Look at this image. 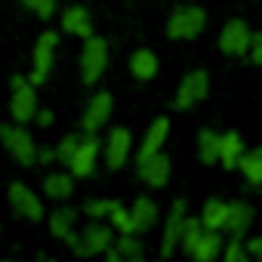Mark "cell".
I'll list each match as a JSON object with an SVG mask.
<instances>
[{"mask_svg": "<svg viewBox=\"0 0 262 262\" xmlns=\"http://www.w3.org/2000/svg\"><path fill=\"white\" fill-rule=\"evenodd\" d=\"M56 50H59V34L56 31H43L34 43V53H31V74L28 80L34 86L47 83L50 71H53V62H56Z\"/></svg>", "mask_w": 262, "mask_h": 262, "instance_id": "7", "label": "cell"}, {"mask_svg": "<svg viewBox=\"0 0 262 262\" xmlns=\"http://www.w3.org/2000/svg\"><path fill=\"white\" fill-rule=\"evenodd\" d=\"M250 40H253V28H250L244 19H228V22L222 25V31H219V50H222L225 56H234V59L247 56Z\"/></svg>", "mask_w": 262, "mask_h": 262, "instance_id": "9", "label": "cell"}, {"mask_svg": "<svg viewBox=\"0 0 262 262\" xmlns=\"http://www.w3.org/2000/svg\"><path fill=\"white\" fill-rule=\"evenodd\" d=\"M247 253H250L253 259H259V262H262V234H256V237H250V241H247Z\"/></svg>", "mask_w": 262, "mask_h": 262, "instance_id": "35", "label": "cell"}, {"mask_svg": "<svg viewBox=\"0 0 262 262\" xmlns=\"http://www.w3.org/2000/svg\"><path fill=\"white\" fill-rule=\"evenodd\" d=\"M225 262H247L250 253H247V241L244 237H228V244H222V253H219Z\"/></svg>", "mask_w": 262, "mask_h": 262, "instance_id": "30", "label": "cell"}, {"mask_svg": "<svg viewBox=\"0 0 262 262\" xmlns=\"http://www.w3.org/2000/svg\"><path fill=\"white\" fill-rule=\"evenodd\" d=\"M207 28V10L198 4H182L167 19V37L170 40H194Z\"/></svg>", "mask_w": 262, "mask_h": 262, "instance_id": "3", "label": "cell"}, {"mask_svg": "<svg viewBox=\"0 0 262 262\" xmlns=\"http://www.w3.org/2000/svg\"><path fill=\"white\" fill-rule=\"evenodd\" d=\"M136 167H139V179L151 188H164L173 176V161H170V155H164V148L148 155L145 161H136Z\"/></svg>", "mask_w": 262, "mask_h": 262, "instance_id": "13", "label": "cell"}, {"mask_svg": "<svg viewBox=\"0 0 262 262\" xmlns=\"http://www.w3.org/2000/svg\"><path fill=\"white\" fill-rule=\"evenodd\" d=\"M247 151V142L237 129H228V133H219V161L225 170H237L241 155Z\"/></svg>", "mask_w": 262, "mask_h": 262, "instance_id": "18", "label": "cell"}, {"mask_svg": "<svg viewBox=\"0 0 262 262\" xmlns=\"http://www.w3.org/2000/svg\"><path fill=\"white\" fill-rule=\"evenodd\" d=\"M74 225H77V210H71V207H59V210L50 213V231H53V237L65 241L74 231Z\"/></svg>", "mask_w": 262, "mask_h": 262, "instance_id": "25", "label": "cell"}, {"mask_svg": "<svg viewBox=\"0 0 262 262\" xmlns=\"http://www.w3.org/2000/svg\"><path fill=\"white\" fill-rule=\"evenodd\" d=\"M7 198H10L13 210H16L22 219H28V222H40V219H43V201H40L37 191H31L25 182H13Z\"/></svg>", "mask_w": 262, "mask_h": 262, "instance_id": "14", "label": "cell"}, {"mask_svg": "<svg viewBox=\"0 0 262 262\" xmlns=\"http://www.w3.org/2000/svg\"><path fill=\"white\" fill-rule=\"evenodd\" d=\"M158 71H161V65H158V56H155V50H136L133 56H129V74H133L136 80H151V77H158Z\"/></svg>", "mask_w": 262, "mask_h": 262, "instance_id": "21", "label": "cell"}, {"mask_svg": "<svg viewBox=\"0 0 262 262\" xmlns=\"http://www.w3.org/2000/svg\"><path fill=\"white\" fill-rule=\"evenodd\" d=\"M222 231H213V228H204V234L198 237V244H194V250L188 253L194 262H213L219 253H222Z\"/></svg>", "mask_w": 262, "mask_h": 262, "instance_id": "20", "label": "cell"}, {"mask_svg": "<svg viewBox=\"0 0 262 262\" xmlns=\"http://www.w3.org/2000/svg\"><path fill=\"white\" fill-rule=\"evenodd\" d=\"M77 142H80V136H65V139H59V145L53 148V151H56V161H59V164H68L71 155H74V148H77Z\"/></svg>", "mask_w": 262, "mask_h": 262, "instance_id": "33", "label": "cell"}, {"mask_svg": "<svg viewBox=\"0 0 262 262\" xmlns=\"http://www.w3.org/2000/svg\"><path fill=\"white\" fill-rule=\"evenodd\" d=\"M247 56L253 59V65H259V68H262V31H253V40H250Z\"/></svg>", "mask_w": 262, "mask_h": 262, "instance_id": "34", "label": "cell"}, {"mask_svg": "<svg viewBox=\"0 0 262 262\" xmlns=\"http://www.w3.org/2000/svg\"><path fill=\"white\" fill-rule=\"evenodd\" d=\"M10 114H13V120L16 123H28V120H34V114H37V86L28 80V77H22V74H16L13 80H10Z\"/></svg>", "mask_w": 262, "mask_h": 262, "instance_id": "6", "label": "cell"}, {"mask_svg": "<svg viewBox=\"0 0 262 262\" xmlns=\"http://www.w3.org/2000/svg\"><path fill=\"white\" fill-rule=\"evenodd\" d=\"M253 222H256L253 204H247V201H228V216H225L222 231H228L231 237H247V231L253 228Z\"/></svg>", "mask_w": 262, "mask_h": 262, "instance_id": "15", "label": "cell"}, {"mask_svg": "<svg viewBox=\"0 0 262 262\" xmlns=\"http://www.w3.org/2000/svg\"><path fill=\"white\" fill-rule=\"evenodd\" d=\"M114 250L120 253L123 262H142L145 259V244L139 234H120L114 237Z\"/></svg>", "mask_w": 262, "mask_h": 262, "instance_id": "27", "label": "cell"}, {"mask_svg": "<svg viewBox=\"0 0 262 262\" xmlns=\"http://www.w3.org/2000/svg\"><path fill=\"white\" fill-rule=\"evenodd\" d=\"M111 111H114V96L105 93V90H99V93L86 102V108H83V117H80L83 133H99V129L111 120Z\"/></svg>", "mask_w": 262, "mask_h": 262, "instance_id": "12", "label": "cell"}, {"mask_svg": "<svg viewBox=\"0 0 262 262\" xmlns=\"http://www.w3.org/2000/svg\"><path fill=\"white\" fill-rule=\"evenodd\" d=\"M99 151H102V145H99L96 133H86V136L77 142V148H74L71 161L65 164V167H68V173H71L74 179H86V176H93V173H96V167H99Z\"/></svg>", "mask_w": 262, "mask_h": 262, "instance_id": "8", "label": "cell"}, {"mask_svg": "<svg viewBox=\"0 0 262 262\" xmlns=\"http://www.w3.org/2000/svg\"><path fill=\"white\" fill-rule=\"evenodd\" d=\"M204 234V225H201V219H194V216H188L185 219V225H182V234H179V250L188 256L191 250H194V244H198V237Z\"/></svg>", "mask_w": 262, "mask_h": 262, "instance_id": "28", "label": "cell"}, {"mask_svg": "<svg viewBox=\"0 0 262 262\" xmlns=\"http://www.w3.org/2000/svg\"><path fill=\"white\" fill-rule=\"evenodd\" d=\"M198 158L204 167L219 164V133L213 126H201L198 129Z\"/></svg>", "mask_w": 262, "mask_h": 262, "instance_id": "22", "label": "cell"}, {"mask_svg": "<svg viewBox=\"0 0 262 262\" xmlns=\"http://www.w3.org/2000/svg\"><path fill=\"white\" fill-rule=\"evenodd\" d=\"M102 155H105L108 170H120L129 161V155H133V133L126 126H114L105 139V145H102Z\"/></svg>", "mask_w": 262, "mask_h": 262, "instance_id": "10", "label": "cell"}, {"mask_svg": "<svg viewBox=\"0 0 262 262\" xmlns=\"http://www.w3.org/2000/svg\"><path fill=\"white\" fill-rule=\"evenodd\" d=\"M43 191L53 201H68L74 194V176L71 173H50L43 179Z\"/></svg>", "mask_w": 262, "mask_h": 262, "instance_id": "24", "label": "cell"}, {"mask_svg": "<svg viewBox=\"0 0 262 262\" xmlns=\"http://www.w3.org/2000/svg\"><path fill=\"white\" fill-rule=\"evenodd\" d=\"M129 222H133V234H148L158 225V204L151 198H136L129 204Z\"/></svg>", "mask_w": 262, "mask_h": 262, "instance_id": "17", "label": "cell"}, {"mask_svg": "<svg viewBox=\"0 0 262 262\" xmlns=\"http://www.w3.org/2000/svg\"><path fill=\"white\" fill-rule=\"evenodd\" d=\"M108 219H111V228H114L117 234H133V222H129V207H123L120 201H111Z\"/></svg>", "mask_w": 262, "mask_h": 262, "instance_id": "29", "label": "cell"}, {"mask_svg": "<svg viewBox=\"0 0 262 262\" xmlns=\"http://www.w3.org/2000/svg\"><path fill=\"white\" fill-rule=\"evenodd\" d=\"M185 219H188V204L179 198V201H173V207L167 213V222H164V234H161V256L164 259H170L179 250V234H182Z\"/></svg>", "mask_w": 262, "mask_h": 262, "instance_id": "11", "label": "cell"}, {"mask_svg": "<svg viewBox=\"0 0 262 262\" xmlns=\"http://www.w3.org/2000/svg\"><path fill=\"white\" fill-rule=\"evenodd\" d=\"M207 96H210V74H207L204 68H194V71H188V74L179 80L173 105H176V111H191V108H198Z\"/></svg>", "mask_w": 262, "mask_h": 262, "instance_id": "5", "label": "cell"}, {"mask_svg": "<svg viewBox=\"0 0 262 262\" xmlns=\"http://www.w3.org/2000/svg\"><path fill=\"white\" fill-rule=\"evenodd\" d=\"M108 68V43L96 34L83 37V50H80V80L86 86L99 83V77Z\"/></svg>", "mask_w": 262, "mask_h": 262, "instance_id": "4", "label": "cell"}, {"mask_svg": "<svg viewBox=\"0 0 262 262\" xmlns=\"http://www.w3.org/2000/svg\"><path fill=\"white\" fill-rule=\"evenodd\" d=\"M0 145H4L7 155L13 161H19L22 167L37 164V142L25 129V123H0Z\"/></svg>", "mask_w": 262, "mask_h": 262, "instance_id": "2", "label": "cell"}, {"mask_svg": "<svg viewBox=\"0 0 262 262\" xmlns=\"http://www.w3.org/2000/svg\"><path fill=\"white\" fill-rule=\"evenodd\" d=\"M25 10H31L37 19H50L56 13V0H19Z\"/></svg>", "mask_w": 262, "mask_h": 262, "instance_id": "31", "label": "cell"}, {"mask_svg": "<svg viewBox=\"0 0 262 262\" xmlns=\"http://www.w3.org/2000/svg\"><path fill=\"white\" fill-rule=\"evenodd\" d=\"M225 216H228V201H222V198H207L204 201V207H201V225L204 228H213V231H222V225H225Z\"/></svg>", "mask_w": 262, "mask_h": 262, "instance_id": "23", "label": "cell"}, {"mask_svg": "<svg viewBox=\"0 0 262 262\" xmlns=\"http://www.w3.org/2000/svg\"><path fill=\"white\" fill-rule=\"evenodd\" d=\"M237 170H241V176H244L250 185H262V148L244 151L241 161H237Z\"/></svg>", "mask_w": 262, "mask_h": 262, "instance_id": "26", "label": "cell"}, {"mask_svg": "<svg viewBox=\"0 0 262 262\" xmlns=\"http://www.w3.org/2000/svg\"><path fill=\"white\" fill-rule=\"evenodd\" d=\"M34 120H37V126H53V111L50 108H37Z\"/></svg>", "mask_w": 262, "mask_h": 262, "instance_id": "36", "label": "cell"}, {"mask_svg": "<svg viewBox=\"0 0 262 262\" xmlns=\"http://www.w3.org/2000/svg\"><path fill=\"white\" fill-rule=\"evenodd\" d=\"M53 161H56L53 148H37V164H53Z\"/></svg>", "mask_w": 262, "mask_h": 262, "instance_id": "37", "label": "cell"}, {"mask_svg": "<svg viewBox=\"0 0 262 262\" xmlns=\"http://www.w3.org/2000/svg\"><path fill=\"white\" fill-rule=\"evenodd\" d=\"M62 31L74 34V37H90L93 34V19L86 7H68L62 13Z\"/></svg>", "mask_w": 262, "mask_h": 262, "instance_id": "19", "label": "cell"}, {"mask_svg": "<svg viewBox=\"0 0 262 262\" xmlns=\"http://www.w3.org/2000/svg\"><path fill=\"white\" fill-rule=\"evenodd\" d=\"M167 139H170V117H155L151 123H148V129H145V136H142V142H139V151H136V161H145L148 155H155V151H161L164 145H167Z\"/></svg>", "mask_w": 262, "mask_h": 262, "instance_id": "16", "label": "cell"}, {"mask_svg": "<svg viewBox=\"0 0 262 262\" xmlns=\"http://www.w3.org/2000/svg\"><path fill=\"white\" fill-rule=\"evenodd\" d=\"M108 210H111V201L108 198H93V201L83 204V213L90 219H108Z\"/></svg>", "mask_w": 262, "mask_h": 262, "instance_id": "32", "label": "cell"}, {"mask_svg": "<svg viewBox=\"0 0 262 262\" xmlns=\"http://www.w3.org/2000/svg\"><path fill=\"white\" fill-rule=\"evenodd\" d=\"M114 228L111 225H105L102 219H93L83 231H71L68 237H65V244L74 250V256H83V259H90V256H99V253H105L111 244H114Z\"/></svg>", "mask_w": 262, "mask_h": 262, "instance_id": "1", "label": "cell"}]
</instances>
